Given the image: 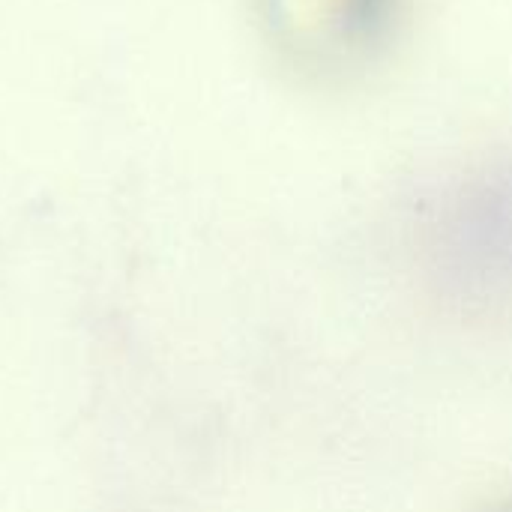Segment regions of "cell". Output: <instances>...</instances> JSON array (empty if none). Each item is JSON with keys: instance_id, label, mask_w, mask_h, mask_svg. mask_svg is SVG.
Segmentation results:
<instances>
[{"instance_id": "obj_1", "label": "cell", "mask_w": 512, "mask_h": 512, "mask_svg": "<svg viewBox=\"0 0 512 512\" xmlns=\"http://www.w3.org/2000/svg\"><path fill=\"white\" fill-rule=\"evenodd\" d=\"M432 294L468 321H512V162L453 183L420 222Z\"/></svg>"}, {"instance_id": "obj_2", "label": "cell", "mask_w": 512, "mask_h": 512, "mask_svg": "<svg viewBox=\"0 0 512 512\" xmlns=\"http://www.w3.org/2000/svg\"><path fill=\"white\" fill-rule=\"evenodd\" d=\"M474 512H512V498H498V501H486L483 507Z\"/></svg>"}]
</instances>
